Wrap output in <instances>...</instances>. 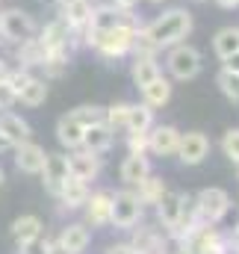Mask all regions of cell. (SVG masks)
Masks as SVG:
<instances>
[{"mask_svg": "<svg viewBox=\"0 0 239 254\" xmlns=\"http://www.w3.org/2000/svg\"><path fill=\"white\" fill-rule=\"evenodd\" d=\"M192 27H195L192 12H189L186 6H172V9H166L163 15H157L151 24H145L142 33H145L160 51H169L172 45H180V42L189 39Z\"/></svg>", "mask_w": 239, "mask_h": 254, "instance_id": "1", "label": "cell"}, {"mask_svg": "<svg viewBox=\"0 0 239 254\" xmlns=\"http://www.w3.org/2000/svg\"><path fill=\"white\" fill-rule=\"evenodd\" d=\"M139 30H142L139 18H136L133 12H124V18H121L113 30H107V33L89 39L86 48H92V51H95L98 57H104V60H124V57H130L133 39H136Z\"/></svg>", "mask_w": 239, "mask_h": 254, "instance_id": "2", "label": "cell"}, {"mask_svg": "<svg viewBox=\"0 0 239 254\" xmlns=\"http://www.w3.org/2000/svg\"><path fill=\"white\" fill-rule=\"evenodd\" d=\"M204 68V57L195 45L189 42H180V45H172L166 51V71L175 77V80H195Z\"/></svg>", "mask_w": 239, "mask_h": 254, "instance_id": "3", "label": "cell"}, {"mask_svg": "<svg viewBox=\"0 0 239 254\" xmlns=\"http://www.w3.org/2000/svg\"><path fill=\"white\" fill-rule=\"evenodd\" d=\"M192 204H195V213H198V222L201 225H219L231 213V195L222 190V187L201 190L192 198Z\"/></svg>", "mask_w": 239, "mask_h": 254, "instance_id": "4", "label": "cell"}, {"mask_svg": "<svg viewBox=\"0 0 239 254\" xmlns=\"http://www.w3.org/2000/svg\"><path fill=\"white\" fill-rule=\"evenodd\" d=\"M39 33V24L30 12L12 6V9H3L0 12V39L9 42V45H21L24 39H33Z\"/></svg>", "mask_w": 239, "mask_h": 254, "instance_id": "5", "label": "cell"}, {"mask_svg": "<svg viewBox=\"0 0 239 254\" xmlns=\"http://www.w3.org/2000/svg\"><path fill=\"white\" fill-rule=\"evenodd\" d=\"M142 201L136 198L133 190H119L113 192V207H110V225L119 228V231H133L139 222H142Z\"/></svg>", "mask_w": 239, "mask_h": 254, "instance_id": "6", "label": "cell"}, {"mask_svg": "<svg viewBox=\"0 0 239 254\" xmlns=\"http://www.w3.org/2000/svg\"><path fill=\"white\" fill-rule=\"evenodd\" d=\"M175 157H178L183 166H201L210 157V139H207V133H201V130L180 133L178 154Z\"/></svg>", "mask_w": 239, "mask_h": 254, "instance_id": "7", "label": "cell"}, {"mask_svg": "<svg viewBox=\"0 0 239 254\" xmlns=\"http://www.w3.org/2000/svg\"><path fill=\"white\" fill-rule=\"evenodd\" d=\"M121 18H124V12H121V9H116L113 3H95L92 18H89L86 30L80 33V42L86 45L89 39H95V36H101V33H107V30H113Z\"/></svg>", "mask_w": 239, "mask_h": 254, "instance_id": "8", "label": "cell"}, {"mask_svg": "<svg viewBox=\"0 0 239 254\" xmlns=\"http://www.w3.org/2000/svg\"><path fill=\"white\" fill-rule=\"evenodd\" d=\"M186 201H189V195H183V192H172V190H166V195L157 201V219H160V225H163L166 234H175V231H178L180 219H183V207H186Z\"/></svg>", "mask_w": 239, "mask_h": 254, "instance_id": "9", "label": "cell"}, {"mask_svg": "<svg viewBox=\"0 0 239 254\" xmlns=\"http://www.w3.org/2000/svg\"><path fill=\"white\" fill-rule=\"evenodd\" d=\"M39 175H42L45 190L51 192L54 198H60L65 181L71 178V172H68V154H48V157H45V166H42Z\"/></svg>", "mask_w": 239, "mask_h": 254, "instance_id": "10", "label": "cell"}, {"mask_svg": "<svg viewBox=\"0 0 239 254\" xmlns=\"http://www.w3.org/2000/svg\"><path fill=\"white\" fill-rule=\"evenodd\" d=\"M101 166H104V157L92 154L86 148H77V151L68 154V172H71V178H77L83 184H92L101 175Z\"/></svg>", "mask_w": 239, "mask_h": 254, "instance_id": "11", "label": "cell"}, {"mask_svg": "<svg viewBox=\"0 0 239 254\" xmlns=\"http://www.w3.org/2000/svg\"><path fill=\"white\" fill-rule=\"evenodd\" d=\"M180 142V130L175 125H154L148 130V154L154 157H175Z\"/></svg>", "mask_w": 239, "mask_h": 254, "instance_id": "12", "label": "cell"}, {"mask_svg": "<svg viewBox=\"0 0 239 254\" xmlns=\"http://www.w3.org/2000/svg\"><path fill=\"white\" fill-rule=\"evenodd\" d=\"M110 207H113V192L110 190H98L89 192L83 210H86V225L92 228H107L110 225Z\"/></svg>", "mask_w": 239, "mask_h": 254, "instance_id": "13", "label": "cell"}, {"mask_svg": "<svg viewBox=\"0 0 239 254\" xmlns=\"http://www.w3.org/2000/svg\"><path fill=\"white\" fill-rule=\"evenodd\" d=\"M12 151H15V166H18V172H24V175H39V172H42L45 157H48V151H45L42 145H36L33 139H27V142L15 145Z\"/></svg>", "mask_w": 239, "mask_h": 254, "instance_id": "14", "label": "cell"}, {"mask_svg": "<svg viewBox=\"0 0 239 254\" xmlns=\"http://www.w3.org/2000/svg\"><path fill=\"white\" fill-rule=\"evenodd\" d=\"M119 175H121V184H124L127 190H133L136 184H142V181L151 175V160H148V154H127L124 163H121V169H119Z\"/></svg>", "mask_w": 239, "mask_h": 254, "instance_id": "15", "label": "cell"}, {"mask_svg": "<svg viewBox=\"0 0 239 254\" xmlns=\"http://www.w3.org/2000/svg\"><path fill=\"white\" fill-rule=\"evenodd\" d=\"M57 243H60L68 254H83L86 249H89V243H92V231H89V225H86V222L65 225Z\"/></svg>", "mask_w": 239, "mask_h": 254, "instance_id": "16", "label": "cell"}, {"mask_svg": "<svg viewBox=\"0 0 239 254\" xmlns=\"http://www.w3.org/2000/svg\"><path fill=\"white\" fill-rule=\"evenodd\" d=\"M92 9H95L92 0H71V3H62L60 6V18L74 33H83L86 24H89V18H92Z\"/></svg>", "mask_w": 239, "mask_h": 254, "instance_id": "17", "label": "cell"}, {"mask_svg": "<svg viewBox=\"0 0 239 254\" xmlns=\"http://www.w3.org/2000/svg\"><path fill=\"white\" fill-rule=\"evenodd\" d=\"M0 136L15 148V145L27 142V139L33 136V130H30V125H27L21 116H15L12 110H6V113H0Z\"/></svg>", "mask_w": 239, "mask_h": 254, "instance_id": "18", "label": "cell"}, {"mask_svg": "<svg viewBox=\"0 0 239 254\" xmlns=\"http://www.w3.org/2000/svg\"><path fill=\"white\" fill-rule=\"evenodd\" d=\"M113 142H116V130L110 125H89L86 127V133H83V148L86 151H92V154H107L110 148H113Z\"/></svg>", "mask_w": 239, "mask_h": 254, "instance_id": "19", "label": "cell"}, {"mask_svg": "<svg viewBox=\"0 0 239 254\" xmlns=\"http://www.w3.org/2000/svg\"><path fill=\"white\" fill-rule=\"evenodd\" d=\"M15 60H18V68H42L45 60H48V51H45V45L39 42V36H33V39H24L21 45H15Z\"/></svg>", "mask_w": 239, "mask_h": 254, "instance_id": "20", "label": "cell"}, {"mask_svg": "<svg viewBox=\"0 0 239 254\" xmlns=\"http://www.w3.org/2000/svg\"><path fill=\"white\" fill-rule=\"evenodd\" d=\"M139 92H142V104H148L151 110H160V107H166V104L172 101V80L160 74L157 80H151V83L142 86Z\"/></svg>", "mask_w": 239, "mask_h": 254, "instance_id": "21", "label": "cell"}, {"mask_svg": "<svg viewBox=\"0 0 239 254\" xmlns=\"http://www.w3.org/2000/svg\"><path fill=\"white\" fill-rule=\"evenodd\" d=\"M83 133H86V127L80 125V122H74L68 113L60 116V122H57V139H60L62 148H68V151L83 148Z\"/></svg>", "mask_w": 239, "mask_h": 254, "instance_id": "22", "label": "cell"}, {"mask_svg": "<svg viewBox=\"0 0 239 254\" xmlns=\"http://www.w3.org/2000/svg\"><path fill=\"white\" fill-rule=\"evenodd\" d=\"M136 231V237H133V249L139 254H160L163 252V243H166V237L154 228V225H139V228H133Z\"/></svg>", "mask_w": 239, "mask_h": 254, "instance_id": "23", "label": "cell"}, {"mask_svg": "<svg viewBox=\"0 0 239 254\" xmlns=\"http://www.w3.org/2000/svg\"><path fill=\"white\" fill-rule=\"evenodd\" d=\"M12 237H15V243L18 246H24V243H33V240H39L42 237V231H45V225H42V219L39 216H33V213H27V216H18L15 222H12Z\"/></svg>", "mask_w": 239, "mask_h": 254, "instance_id": "24", "label": "cell"}, {"mask_svg": "<svg viewBox=\"0 0 239 254\" xmlns=\"http://www.w3.org/2000/svg\"><path fill=\"white\" fill-rule=\"evenodd\" d=\"M163 74V65L157 63V57H133V63H130V77H133V83L142 89V86H148L151 80H157Z\"/></svg>", "mask_w": 239, "mask_h": 254, "instance_id": "25", "label": "cell"}, {"mask_svg": "<svg viewBox=\"0 0 239 254\" xmlns=\"http://www.w3.org/2000/svg\"><path fill=\"white\" fill-rule=\"evenodd\" d=\"M18 101H21L24 107H42V104L48 101V80L30 74V80L18 89Z\"/></svg>", "mask_w": 239, "mask_h": 254, "instance_id": "26", "label": "cell"}, {"mask_svg": "<svg viewBox=\"0 0 239 254\" xmlns=\"http://www.w3.org/2000/svg\"><path fill=\"white\" fill-rule=\"evenodd\" d=\"M89 184H83V181H77V178H68L65 181V187L60 192V201L65 210H80L83 204H86V198H89Z\"/></svg>", "mask_w": 239, "mask_h": 254, "instance_id": "27", "label": "cell"}, {"mask_svg": "<svg viewBox=\"0 0 239 254\" xmlns=\"http://www.w3.org/2000/svg\"><path fill=\"white\" fill-rule=\"evenodd\" d=\"M154 127V110L148 104H130L127 110V122H124V130L127 133H145Z\"/></svg>", "mask_w": 239, "mask_h": 254, "instance_id": "28", "label": "cell"}, {"mask_svg": "<svg viewBox=\"0 0 239 254\" xmlns=\"http://www.w3.org/2000/svg\"><path fill=\"white\" fill-rule=\"evenodd\" d=\"M166 190H169V187H166V181H163V178H154V175H148L142 184H136V187H133L136 198L142 201V207H148V204H151V207H157V201L166 195Z\"/></svg>", "mask_w": 239, "mask_h": 254, "instance_id": "29", "label": "cell"}, {"mask_svg": "<svg viewBox=\"0 0 239 254\" xmlns=\"http://www.w3.org/2000/svg\"><path fill=\"white\" fill-rule=\"evenodd\" d=\"M213 51L219 60L231 57L239 51V27H222L216 36H213Z\"/></svg>", "mask_w": 239, "mask_h": 254, "instance_id": "30", "label": "cell"}, {"mask_svg": "<svg viewBox=\"0 0 239 254\" xmlns=\"http://www.w3.org/2000/svg\"><path fill=\"white\" fill-rule=\"evenodd\" d=\"M68 116H71L74 122H80L83 127L101 125V122H104V107H101V104H80V107L68 110Z\"/></svg>", "mask_w": 239, "mask_h": 254, "instance_id": "31", "label": "cell"}, {"mask_svg": "<svg viewBox=\"0 0 239 254\" xmlns=\"http://www.w3.org/2000/svg\"><path fill=\"white\" fill-rule=\"evenodd\" d=\"M216 86L222 89V95H225L231 104H239V74L237 71L222 68V71L216 74Z\"/></svg>", "mask_w": 239, "mask_h": 254, "instance_id": "32", "label": "cell"}, {"mask_svg": "<svg viewBox=\"0 0 239 254\" xmlns=\"http://www.w3.org/2000/svg\"><path fill=\"white\" fill-rule=\"evenodd\" d=\"M127 110H130V104H127V101H116V104L104 107V125H110L113 130H124Z\"/></svg>", "mask_w": 239, "mask_h": 254, "instance_id": "33", "label": "cell"}, {"mask_svg": "<svg viewBox=\"0 0 239 254\" xmlns=\"http://www.w3.org/2000/svg\"><path fill=\"white\" fill-rule=\"evenodd\" d=\"M222 154H225L231 163L239 160V127H231V130L222 136Z\"/></svg>", "mask_w": 239, "mask_h": 254, "instance_id": "34", "label": "cell"}, {"mask_svg": "<svg viewBox=\"0 0 239 254\" xmlns=\"http://www.w3.org/2000/svg\"><path fill=\"white\" fill-rule=\"evenodd\" d=\"M127 151L130 154H148V130L145 133H127Z\"/></svg>", "mask_w": 239, "mask_h": 254, "instance_id": "35", "label": "cell"}, {"mask_svg": "<svg viewBox=\"0 0 239 254\" xmlns=\"http://www.w3.org/2000/svg\"><path fill=\"white\" fill-rule=\"evenodd\" d=\"M15 104H18V95H15V89L9 86V80H0V113L12 110Z\"/></svg>", "mask_w": 239, "mask_h": 254, "instance_id": "36", "label": "cell"}, {"mask_svg": "<svg viewBox=\"0 0 239 254\" xmlns=\"http://www.w3.org/2000/svg\"><path fill=\"white\" fill-rule=\"evenodd\" d=\"M21 254H48L51 249V240H45V237H39V240H33V243H24V246H18Z\"/></svg>", "mask_w": 239, "mask_h": 254, "instance_id": "37", "label": "cell"}, {"mask_svg": "<svg viewBox=\"0 0 239 254\" xmlns=\"http://www.w3.org/2000/svg\"><path fill=\"white\" fill-rule=\"evenodd\" d=\"M107 254H139V252H136L130 243H119V246H110V249H107Z\"/></svg>", "mask_w": 239, "mask_h": 254, "instance_id": "38", "label": "cell"}, {"mask_svg": "<svg viewBox=\"0 0 239 254\" xmlns=\"http://www.w3.org/2000/svg\"><path fill=\"white\" fill-rule=\"evenodd\" d=\"M222 63H225L222 68H228V71H237V74H239V51H237V54H231V57H225Z\"/></svg>", "mask_w": 239, "mask_h": 254, "instance_id": "39", "label": "cell"}, {"mask_svg": "<svg viewBox=\"0 0 239 254\" xmlns=\"http://www.w3.org/2000/svg\"><path fill=\"white\" fill-rule=\"evenodd\" d=\"M110 3H113V6H116V9H121V12H133V9H136V3H139V0H110Z\"/></svg>", "mask_w": 239, "mask_h": 254, "instance_id": "40", "label": "cell"}, {"mask_svg": "<svg viewBox=\"0 0 239 254\" xmlns=\"http://www.w3.org/2000/svg\"><path fill=\"white\" fill-rule=\"evenodd\" d=\"M216 3H219L222 9H237L239 6V0H216Z\"/></svg>", "mask_w": 239, "mask_h": 254, "instance_id": "41", "label": "cell"}, {"mask_svg": "<svg viewBox=\"0 0 239 254\" xmlns=\"http://www.w3.org/2000/svg\"><path fill=\"white\" fill-rule=\"evenodd\" d=\"M231 246H234V252L239 254V225H237V231H234V237H231Z\"/></svg>", "mask_w": 239, "mask_h": 254, "instance_id": "42", "label": "cell"}, {"mask_svg": "<svg viewBox=\"0 0 239 254\" xmlns=\"http://www.w3.org/2000/svg\"><path fill=\"white\" fill-rule=\"evenodd\" d=\"M6 74H9V65H6V60L0 57V80H6Z\"/></svg>", "mask_w": 239, "mask_h": 254, "instance_id": "43", "label": "cell"}, {"mask_svg": "<svg viewBox=\"0 0 239 254\" xmlns=\"http://www.w3.org/2000/svg\"><path fill=\"white\" fill-rule=\"evenodd\" d=\"M9 148H12V145H9V142H6V139L0 136V154H3V151H9Z\"/></svg>", "mask_w": 239, "mask_h": 254, "instance_id": "44", "label": "cell"}, {"mask_svg": "<svg viewBox=\"0 0 239 254\" xmlns=\"http://www.w3.org/2000/svg\"><path fill=\"white\" fill-rule=\"evenodd\" d=\"M148 3H154V6H160V3H166V0H148Z\"/></svg>", "mask_w": 239, "mask_h": 254, "instance_id": "45", "label": "cell"}, {"mask_svg": "<svg viewBox=\"0 0 239 254\" xmlns=\"http://www.w3.org/2000/svg\"><path fill=\"white\" fill-rule=\"evenodd\" d=\"M3 181H6V175H3V169H0V187H3Z\"/></svg>", "mask_w": 239, "mask_h": 254, "instance_id": "46", "label": "cell"}, {"mask_svg": "<svg viewBox=\"0 0 239 254\" xmlns=\"http://www.w3.org/2000/svg\"><path fill=\"white\" fill-rule=\"evenodd\" d=\"M237 178H239V160H237Z\"/></svg>", "mask_w": 239, "mask_h": 254, "instance_id": "47", "label": "cell"}, {"mask_svg": "<svg viewBox=\"0 0 239 254\" xmlns=\"http://www.w3.org/2000/svg\"><path fill=\"white\" fill-rule=\"evenodd\" d=\"M62 3H71V0H60V6H62Z\"/></svg>", "mask_w": 239, "mask_h": 254, "instance_id": "48", "label": "cell"}, {"mask_svg": "<svg viewBox=\"0 0 239 254\" xmlns=\"http://www.w3.org/2000/svg\"><path fill=\"white\" fill-rule=\"evenodd\" d=\"M0 42H3V39H0Z\"/></svg>", "mask_w": 239, "mask_h": 254, "instance_id": "49", "label": "cell"}]
</instances>
